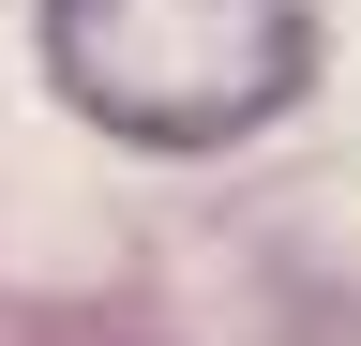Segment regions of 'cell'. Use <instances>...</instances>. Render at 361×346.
Listing matches in <instances>:
<instances>
[{"instance_id":"cell-1","label":"cell","mask_w":361,"mask_h":346,"mask_svg":"<svg viewBox=\"0 0 361 346\" xmlns=\"http://www.w3.org/2000/svg\"><path fill=\"white\" fill-rule=\"evenodd\" d=\"M45 75L121 151H226L316 75V0H45Z\"/></svg>"}]
</instances>
